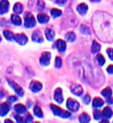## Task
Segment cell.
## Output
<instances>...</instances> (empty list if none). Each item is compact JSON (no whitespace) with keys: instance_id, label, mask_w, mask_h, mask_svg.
<instances>
[{"instance_id":"6da1fadb","label":"cell","mask_w":113,"mask_h":123,"mask_svg":"<svg viewBox=\"0 0 113 123\" xmlns=\"http://www.w3.org/2000/svg\"><path fill=\"white\" fill-rule=\"evenodd\" d=\"M95 33L101 40H108L113 37V19L108 15L97 13L93 19Z\"/></svg>"},{"instance_id":"ab89813d","label":"cell","mask_w":113,"mask_h":123,"mask_svg":"<svg viewBox=\"0 0 113 123\" xmlns=\"http://www.w3.org/2000/svg\"><path fill=\"white\" fill-rule=\"evenodd\" d=\"M8 100H9V101H10V102H14V101H17V98L16 96H10V97H9Z\"/></svg>"},{"instance_id":"603a6c76","label":"cell","mask_w":113,"mask_h":123,"mask_svg":"<svg viewBox=\"0 0 113 123\" xmlns=\"http://www.w3.org/2000/svg\"><path fill=\"white\" fill-rule=\"evenodd\" d=\"M104 105V101L100 98H95L93 100V107L100 108Z\"/></svg>"},{"instance_id":"8992f818","label":"cell","mask_w":113,"mask_h":123,"mask_svg":"<svg viewBox=\"0 0 113 123\" xmlns=\"http://www.w3.org/2000/svg\"><path fill=\"white\" fill-rule=\"evenodd\" d=\"M8 83L9 84V86L12 87V88L16 91V93L18 94L19 96L22 97L23 94H24V91L23 90V88L21 87L19 85H18L16 83H15L13 80H8Z\"/></svg>"},{"instance_id":"30bf717a","label":"cell","mask_w":113,"mask_h":123,"mask_svg":"<svg viewBox=\"0 0 113 123\" xmlns=\"http://www.w3.org/2000/svg\"><path fill=\"white\" fill-rule=\"evenodd\" d=\"M14 40L20 45H25L28 41V38L25 34H16Z\"/></svg>"},{"instance_id":"f6af8a7d","label":"cell","mask_w":113,"mask_h":123,"mask_svg":"<svg viewBox=\"0 0 113 123\" xmlns=\"http://www.w3.org/2000/svg\"><path fill=\"white\" fill-rule=\"evenodd\" d=\"M91 2H99L100 0H90Z\"/></svg>"},{"instance_id":"4fadbf2b","label":"cell","mask_w":113,"mask_h":123,"mask_svg":"<svg viewBox=\"0 0 113 123\" xmlns=\"http://www.w3.org/2000/svg\"><path fill=\"white\" fill-rule=\"evenodd\" d=\"M54 100L56 101L57 103L61 104L63 102V94H62V89L58 87L56 88L54 91Z\"/></svg>"},{"instance_id":"52a82bcc","label":"cell","mask_w":113,"mask_h":123,"mask_svg":"<svg viewBox=\"0 0 113 123\" xmlns=\"http://www.w3.org/2000/svg\"><path fill=\"white\" fill-rule=\"evenodd\" d=\"M51 58V55L49 52H44L43 53V54L41 55V57L40 58V63L41 65L43 66H47L50 64Z\"/></svg>"},{"instance_id":"d6986e66","label":"cell","mask_w":113,"mask_h":123,"mask_svg":"<svg viewBox=\"0 0 113 123\" xmlns=\"http://www.w3.org/2000/svg\"><path fill=\"white\" fill-rule=\"evenodd\" d=\"M113 115L112 110L109 107H105L104 110L102 111V117L105 118H110Z\"/></svg>"},{"instance_id":"4dcf8cb0","label":"cell","mask_w":113,"mask_h":123,"mask_svg":"<svg viewBox=\"0 0 113 123\" xmlns=\"http://www.w3.org/2000/svg\"><path fill=\"white\" fill-rule=\"evenodd\" d=\"M50 14L54 17H59L61 16L62 12H61V10H60L58 9H53L50 12Z\"/></svg>"},{"instance_id":"2e32d148","label":"cell","mask_w":113,"mask_h":123,"mask_svg":"<svg viewBox=\"0 0 113 123\" xmlns=\"http://www.w3.org/2000/svg\"><path fill=\"white\" fill-rule=\"evenodd\" d=\"M45 35L49 41H53L55 37V32L50 28H47L45 30Z\"/></svg>"},{"instance_id":"cb8c5ba5","label":"cell","mask_w":113,"mask_h":123,"mask_svg":"<svg viewBox=\"0 0 113 123\" xmlns=\"http://www.w3.org/2000/svg\"><path fill=\"white\" fill-rule=\"evenodd\" d=\"M101 50V45L97 43L96 41H94L93 43H92V46H91V52H92V54H97Z\"/></svg>"},{"instance_id":"bcb514c9","label":"cell","mask_w":113,"mask_h":123,"mask_svg":"<svg viewBox=\"0 0 113 123\" xmlns=\"http://www.w3.org/2000/svg\"><path fill=\"white\" fill-rule=\"evenodd\" d=\"M1 40H2V39H1V37H0V42H1Z\"/></svg>"},{"instance_id":"7a4b0ae2","label":"cell","mask_w":113,"mask_h":123,"mask_svg":"<svg viewBox=\"0 0 113 123\" xmlns=\"http://www.w3.org/2000/svg\"><path fill=\"white\" fill-rule=\"evenodd\" d=\"M50 108L55 115L56 116H59V117H61L63 118H68L70 116V113L68 111H65L62 109V108L57 107L56 105H50Z\"/></svg>"},{"instance_id":"1f68e13d","label":"cell","mask_w":113,"mask_h":123,"mask_svg":"<svg viewBox=\"0 0 113 123\" xmlns=\"http://www.w3.org/2000/svg\"><path fill=\"white\" fill-rule=\"evenodd\" d=\"M81 32L84 35H90V33H91L89 29H88L86 26H84V25L81 26Z\"/></svg>"},{"instance_id":"5b68a950","label":"cell","mask_w":113,"mask_h":123,"mask_svg":"<svg viewBox=\"0 0 113 123\" xmlns=\"http://www.w3.org/2000/svg\"><path fill=\"white\" fill-rule=\"evenodd\" d=\"M36 25V19L30 13H26L24 19V26L26 28H33Z\"/></svg>"},{"instance_id":"7402d4cb","label":"cell","mask_w":113,"mask_h":123,"mask_svg":"<svg viewBox=\"0 0 113 123\" xmlns=\"http://www.w3.org/2000/svg\"><path fill=\"white\" fill-rule=\"evenodd\" d=\"M90 120V116L87 113H82L79 116V122L81 123H89Z\"/></svg>"},{"instance_id":"44dd1931","label":"cell","mask_w":113,"mask_h":123,"mask_svg":"<svg viewBox=\"0 0 113 123\" xmlns=\"http://www.w3.org/2000/svg\"><path fill=\"white\" fill-rule=\"evenodd\" d=\"M12 23L16 26H20L22 24V19L18 15H12L11 16Z\"/></svg>"},{"instance_id":"9c48e42d","label":"cell","mask_w":113,"mask_h":123,"mask_svg":"<svg viewBox=\"0 0 113 123\" xmlns=\"http://www.w3.org/2000/svg\"><path fill=\"white\" fill-rule=\"evenodd\" d=\"M42 87H43L42 84L39 81H37V80H33V81L31 82L30 86V88L34 93L39 92V91L42 89Z\"/></svg>"},{"instance_id":"d590c367","label":"cell","mask_w":113,"mask_h":123,"mask_svg":"<svg viewBox=\"0 0 113 123\" xmlns=\"http://www.w3.org/2000/svg\"><path fill=\"white\" fill-rule=\"evenodd\" d=\"M15 118H16V120L17 121V122H18V123H26L25 122H24L23 118L19 116V115H15Z\"/></svg>"},{"instance_id":"4316f807","label":"cell","mask_w":113,"mask_h":123,"mask_svg":"<svg viewBox=\"0 0 113 123\" xmlns=\"http://www.w3.org/2000/svg\"><path fill=\"white\" fill-rule=\"evenodd\" d=\"M75 34L74 32H69L67 33L66 37H65V39L68 42H70V43H71V42H74L75 40Z\"/></svg>"},{"instance_id":"7dc6e473","label":"cell","mask_w":113,"mask_h":123,"mask_svg":"<svg viewBox=\"0 0 113 123\" xmlns=\"http://www.w3.org/2000/svg\"><path fill=\"white\" fill-rule=\"evenodd\" d=\"M34 123H40V122H34Z\"/></svg>"},{"instance_id":"8d00e7d4","label":"cell","mask_w":113,"mask_h":123,"mask_svg":"<svg viewBox=\"0 0 113 123\" xmlns=\"http://www.w3.org/2000/svg\"><path fill=\"white\" fill-rule=\"evenodd\" d=\"M107 54L108 55L109 58H110L112 61H113V49H108Z\"/></svg>"},{"instance_id":"ee69618b","label":"cell","mask_w":113,"mask_h":123,"mask_svg":"<svg viewBox=\"0 0 113 123\" xmlns=\"http://www.w3.org/2000/svg\"><path fill=\"white\" fill-rule=\"evenodd\" d=\"M100 123H109L107 120H105V119H103V120H101L100 122Z\"/></svg>"},{"instance_id":"e575fe53","label":"cell","mask_w":113,"mask_h":123,"mask_svg":"<svg viewBox=\"0 0 113 123\" xmlns=\"http://www.w3.org/2000/svg\"><path fill=\"white\" fill-rule=\"evenodd\" d=\"M83 101H84V103L86 104V105H88V104L90 103V101H91V97H90L89 94H86V95L84 97Z\"/></svg>"},{"instance_id":"ac0fdd59","label":"cell","mask_w":113,"mask_h":123,"mask_svg":"<svg viewBox=\"0 0 113 123\" xmlns=\"http://www.w3.org/2000/svg\"><path fill=\"white\" fill-rule=\"evenodd\" d=\"M49 16L47 15H46L44 13H40L39 15L37 16V20L39 23H40L42 24H44V23H47L48 21H49Z\"/></svg>"},{"instance_id":"d4e9b609","label":"cell","mask_w":113,"mask_h":123,"mask_svg":"<svg viewBox=\"0 0 113 123\" xmlns=\"http://www.w3.org/2000/svg\"><path fill=\"white\" fill-rule=\"evenodd\" d=\"M33 112H34V115H36L37 117L38 118H43L44 117V114H43V111H42L41 108L36 105L33 108Z\"/></svg>"},{"instance_id":"5bb4252c","label":"cell","mask_w":113,"mask_h":123,"mask_svg":"<svg viewBox=\"0 0 113 123\" xmlns=\"http://www.w3.org/2000/svg\"><path fill=\"white\" fill-rule=\"evenodd\" d=\"M9 105L4 102V103H2L0 105V115L1 116H6L7 115V113L9 112Z\"/></svg>"},{"instance_id":"f35d334b","label":"cell","mask_w":113,"mask_h":123,"mask_svg":"<svg viewBox=\"0 0 113 123\" xmlns=\"http://www.w3.org/2000/svg\"><path fill=\"white\" fill-rule=\"evenodd\" d=\"M67 1H68V0H56V4H58V5H64L65 3L67 2Z\"/></svg>"},{"instance_id":"83f0119b","label":"cell","mask_w":113,"mask_h":123,"mask_svg":"<svg viewBox=\"0 0 113 123\" xmlns=\"http://www.w3.org/2000/svg\"><path fill=\"white\" fill-rule=\"evenodd\" d=\"M13 11L15 12L16 14H20L23 12V6L21 3L17 2L13 6Z\"/></svg>"},{"instance_id":"3957f363","label":"cell","mask_w":113,"mask_h":123,"mask_svg":"<svg viewBox=\"0 0 113 123\" xmlns=\"http://www.w3.org/2000/svg\"><path fill=\"white\" fill-rule=\"evenodd\" d=\"M29 7L34 11H41L44 8V2L43 0H30Z\"/></svg>"},{"instance_id":"836d02e7","label":"cell","mask_w":113,"mask_h":123,"mask_svg":"<svg viewBox=\"0 0 113 123\" xmlns=\"http://www.w3.org/2000/svg\"><path fill=\"white\" fill-rule=\"evenodd\" d=\"M94 119L98 120V119H100L102 117V112H101L98 110H95L94 111Z\"/></svg>"},{"instance_id":"d6a6232c","label":"cell","mask_w":113,"mask_h":123,"mask_svg":"<svg viewBox=\"0 0 113 123\" xmlns=\"http://www.w3.org/2000/svg\"><path fill=\"white\" fill-rule=\"evenodd\" d=\"M61 66H62L61 58L60 57H56L55 60V67L56 68H61Z\"/></svg>"},{"instance_id":"484cf974","label":"cell","mask_w":113,"mask_h":123,"mask_svg":"<svg viewBox=\"0 0 113 123\" xmlns=\"http://www.w3.org/2000/svg\"><path fill=\"white\" fill-rule=\"evenodd\" d=\"M3 34H4V37L6 39L9 41L14 40V37H15V35H14L11 31H9V30H5L4 32H3Z\"/></svg>"},{"instance_id":"9a60e30c","label":"cell","mask_w":113,"mask_h":123,"mask_svg":"<svg viewBox=\"0 0 113 123\" xmlns=\"http://www.w3.org/2000/svg\"><path fill=\"white\" fill-rule=\"evenodd\" d=\"M56 49H57L58 51L61 52V53L64 52L66 50V47H67L65 41H63L62 40H58L57 41H56Z\"/></svg>"},{"instance_id":"c3c4849f","label":"cell","mask_w":113,"mask_h":123,"mask_svg":"<svg viewBox=\"0 0 113 123\" xmlns=\"http://www.w3.org/2000/svg\"><path fill=\"white\" fill-rule=\"evenodd\" d=\"M112 123H113V122H112Z\"/></svg>"},{"instance_id":"f1b7e54d","label":"cell","mask_w":113,"mask_h":123,"mask_svg":"<svg viewBox=\"0 0 113 123\" xmlns=\"http://www.w3.org/2000/svg\"><path fill=\"white\" fill-rule=\"evenodd\" d=\"M101 94L103 95L104 97L105 98H111L112 94V91L110 87H106V88H105L103 91H101Z\"/></svg>"},{"instance_id":"8fae6325","label":"cell","mask_w":113,"mask_h":123,"mask_svg":"<svg viewBox=\"0 0 113 123\" xmlns=\"http://www.w3.org/2000/svg\"><path fill=\"white\" fill-rule=\"evenodd\" d=\"M9 3L8 0H0V14H4L8 12Z\"/></svg>"},{"instance_id":"60d3db41","label":"cell","mask_w":113,"mask_h":123,"mask_svg":"<svg viewBox=\"0 0 113 123\" xmlns=\"http://www.w3.org/2000/svg\"><path fill=\"white\" fill-rule=\"evenodd\" d=\"M107 71L108 74H113V65H110L107 68Z\"/></svg>"},{"instance_id":"277c9868","label":"cell","mask_w":113,"mask_h":123,"mask_svg":"<svg viewBox=\"0 0 113 123\" xmlns=\"http://www.w3.org/2000/svg\"><path fill=\"white\" fill-rule=\"evenodd\" d=\"M67 108L70 111L76 112L78 111L80 108V105L76 100L72 99V98H68V101H67Z\"/></svg>"},{"instance_id":"ba28073f","label":"cell","mask_w":113,"mask_h":123,"mask_svg":"<svg viewBox=\"0 0 113 123\" xmlns=\"http://www.w3.org/2000/svg\"><path fill=\"white\" fill-rule=\"evenodd\" d=\"M70 91H71V92L74 94H75L77 96H81L83 93L82 87L77 84H71V86H70Z\"/></svg>"},{"instance_id":"7bdbcfd3","label":"cell","mask_w":113,"mask_h":123,"mask_svg":"<svg viewBox=\"0 0 113 123\" xmlns=\"http://www.w3.org/2000/svg\"><path fill=\"white\" fill-rule=\"evenodd\" d=\"M5 123H14V122L12 120H10V119H6Z\"/></svg>"},{"instance_id":"7c38bea8","label":"cell","mask_w":113,"mask_h":123,"mask_svg":"<svg viewBox=\"0 0 113 123\" xmlns=\"http://www.w3.org/2000/svg\"><path fill=\"white\" fill-rule=\"evenodd\" d=\"M32 40L37 43H42L44 41V38L40 30H35L32 35Z\"/></svg>"},{"instance_id":"ffe728a7","label":"cell","mask_w":113,"mask_h":123,"mask_svg":"<svg viewBox=\"0 0 113 123\" xmlns=\"http://www.w3.org/2000/svg\"><path fill=\"white\" fill-rule=\"evenodd\" d=\"M14 110L18 114H23L26 111V108L22 104H17L14 106Z\"/></svg>"},{"instance_id":"e0dca14e","label":"cell","mask_w":113,"mask_h":123,"mask_svg":"<svg viewBox=\"0 0 113 123\" xmlns=\"http://www.w3.org/2000/svg\"><path fill=\"white\" fill-rule=\"evenodd\" d=\"M88 7L86 4H84V3H82V4H80L77 6V12H78L82 16L85 15L88 12Z\"/></svg>"},{"instance_id":"74e56055","label":"cell","mask_w":113,"mask_h":123,"mask_svg":"<svg viewBox=\"0 0 113 123\" xmlns=\"http://www.w3.org/2000/svg\"><path fill=\"white\" fill-rule=\"evenodd\" d=\"M25 120H26V122L27 123H30L33 121V117H32V115L30 114H27L25 118Z\"/></svg>"},{"instance_id":"b9f144b4","label":"cell","mask_w":113,"mask_h":123,"mask_svg":"<svg viewBox=\"0 0 113 123\" xmlns=\"http://www.w3.org/2000/svg\"><path fill=\"white\" fill-rule=\"evenodd\" d=\"M107 102L109 104H113V98H108L107 99Z\"/></svg>"},{"instance_id":"f546056e","label":"cell","mask_w":113,"mask_h":123,"mask_svg":"<svg viewBox=\"0 0 113 123\" xmlns=\"http://www.w3.org/2000/svg\"><path fill=\"white\" fill-rule=\"evenodd\" d=\"M96 60H97V62L98 63V64H99L100 66H103L105 64V57L101 54H98L97 55V57H96Z\"/></svg>"}]
</instances>
